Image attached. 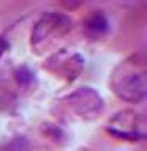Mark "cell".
<instances>
[{
    "instance_id": "6da1fadb",
    "label": "cell",
    "mask_w": 147,
    "mask_h": 151,
    "mask_svg": "<svg viewBox=\"0 0 147 151\" xmlns=\"http://www.w3.org/2000/svg\"><path fill=\"white\" fill-rule=\"evenodd\" d=\"M112 91L128 102L144 101L147 93L146 71L138 61H123L114 69L111 77Z\"/></svg>"
},
{
    "instance_id": "7a4b0ae2",
    "label": "cell",
    "mask_w": 147,
    "mask_h": 151,
    "mask_svg": "<svg viewBox=\"0 0 147 151\" xmlns=\"http://www.w3.org/2000/svg\"><path fill=\"white\" fill-rule=\"evenodd\" d=\"M68 104L81 118L92 120L97 118L103 110V99L95 90L85 87L79 88L68 98Z\"/></svg>"
},
{
    "instance_id": "3957f363",
    "label": "cell",
    "mask_w": 147,
    "mask_h": 151,
    "mask_svg": "<svg viewBox=\"0 0 147 151\" xmlns=\"http://www.w3.org/2000/svg\"><path fill=\"white\" fill-rule=\"evenodd\" d=\"M71 22L66 19L65 16H60V14H46L44 17L41 19L40 22L35 25L32 33V42L35 46H38L41 41L49 40V36H63L66 32L70 30Z\"/></svg>"
},
{
    "instance_id": "277c9868",
    "label": "cell",
    "mask_w": 147,
    "mask_h": 151,
    "mask_svg": "<svg viewBox=\"0 0 147 151\" xmlns=\"http://www.w3.org/2000/svg\"><path fill=\"white\" fill-rule=\"evenodd\" d=\"M141 127L142 124L139 123V116L136 115V112H120L112 118L108 131L125 140H141L144 137Z\"/></svg>"
},
{
    "instance_id": "5b68a950",
    "label": "cell",
    "mask_w": 147,
    "mask_h": 151,
    "mask_svg": "<svg viewBox=\"0 0 147 151\" xmlns=\"http://www.w3.org/2000/svg\"><path fill=\"white\" fill-rule=\"evenodd\" d=\"M87 27L95 33H104L108 30V19L101 13H93L87 19Z\"/></svg>"
},
{
    "instance_id": "8992f818",
    "label": "cell",
    "mask_w": 147,
    "mask_h": 151,
    "mask_svg": "<svg viewBox=\"0 0 147 151\" xmlns=\"http://www.w3.org/2000/svg\"><path fill=\"white\" fill-rule=\"evenodd\" d=\"M16 79L21 85H28L33 80V73L27 66H21L17 71H16Z\"/></svg>"
},
{
    "instance_id": "52a82bcc",
    "label": "cell",
    "mask_w": 147,
    "mask_h": 151,
    "mask_svg": "<svg viewBox=\"0 0 147 151\" xmlns=\"http://www.w3.org/2000/svg\"><path fill=\"white\" fill-rule=\"evenodd\" d=\"M2 151H27V142L24 139H14L2 148Z\"/></svg>"
},
{
    "instance_id": "ba28073f",
    "label": "cell",
    "mask_w": 147,
    "mask_h": 151,
    "mask_svg": "<svg viewBox=\"0 0 147 151\" xmlns=\"http://www.w3.org/2000/svg\"><path fill=\"white\" fill-rule=\"evenodd\" d=\"M8 49V42L3 40V38H0V57L3 55V52Z\"/></svg>"
}]
</instances>
